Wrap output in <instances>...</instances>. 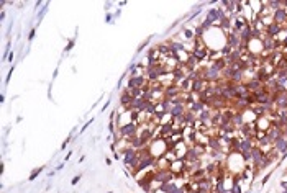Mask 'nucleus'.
I'll return each mask as SVG.
<instances>
[{"label":"nucleus","mask_w":287,"mask_h":193,"mask_svg":"<svg viewBox=\"0 0 287 193\" xmlns=\"http://www.w3.org/2000/svg\"><path fill=\"white\" fill-rule=\"evenodd\" d=\"M138 126L136 123H133V121H130V123H126V124H122V126H118V133H120V136L123 139H126V141H130L131 138H135V136H138Z\"/></svg>","instance_id":"nucleus-1"},{"label":"nucleus","mask_w":287,"mask_h":193,"mask_svg":"<svg viewBox=\"0 0 287 193\" xmlns=\"http://www.w3.org/2000/svg\"><path fill=\"white\" fill-rule=\"evenodd\" d=\"M148 85V79H146V75L145 74H141V75H135V77H130L128 79V82H126V88L128 90H138V88H145Z\"/></svg>","instance_id":"nucleus-2"},{"label":"nucleus","mask_w":287,"mask_h":193,"mask_svg":"<svg viewBox=\"0 0 287 193\" xmlns=\"http://www.w3.org/2000/svg\"><path fill=\"white\" fill-rule=\"evenodd\" d=\"M176 177L172 175V172L169 169H156L154 170V182L157 183H167V182H174Z\"/></svg>","instance_id":"nucleus-3"},{"label":"nucleus","mask_w":287,"mask_h":193,"mask_svg":"<svg viewBox=\"0 0 287 193\" xmlns=\"http://www.w3.org/2000/svg\"><path fill=\"white\" fill-rule=\"evenodd\" d=\"M245 85H246V88H248V92H251V93H254V92H258V90H261V88H264V84H262L259 79L256 77V75H254L253 79H250V80H246Z\"/></svg>","instance_id":"nucleus-4"},{"label":"nucleus","mask_w":287,"mask_h":193,"mask_svg":"<svg viewBox=\"0 0 287 193\" xmlns=\"http://www.w3.org/2000/svg\"><path fill=\"white\" fill-rule=\"evenodd\" d=\"M272 20H274V23H277V25H281V26L287 25V10L285 8H279V10L272 12Z\"/></svg>","instance_id":"nucleus-5"},{"label":"nucleus","mask_w":287,"mask_h":193,"mask_svg":"<svg viewBox=\"0 0 287 193\" xmlns=\"http://www.w3.org/2000/svg\"><path fill=\"white\" fill-rule=\"evenodd\" d=\"M266 134H267V138H269V141H271L272 144H274L279 138L284 136V134H282V129L281 128H274V126H271V128L266 131Z\"/></svg>","instance_id":"nucleus-6"},{"label":"nucleus","mask_w":287,"mask_h":193,"mask_svg":"<svg viewBox=\"0 0 287 193\" xmlns=\"http://www.w3.org/2000/svg\"><path fill=\"white\" fill-rule=\"evenodd\" d=\"M282 31V26L281 25H277V23H272V25H269L266 28V36H269V38H276L279 36V33Z\"/></svg>","instance_id":"nucleus-7"},{"label":"nucleus","mask_w":287,"mask_h":193,"mask_svg":"<svg viewBox=\"0 0 287 193\" xmlns=\"http://www.w3.org/2000/svg\"><path fill=\"white\" fill-rule=\"evenodd\" d=\"M185 106H187V110L192 111L195 116H199L200 113H202V110L205 108V105L202 102H192V103H189V105H185Z\"/></svg>","instance_id":"nucleus-8"},{"label":"nucleus","mask_w":287,"mask_h":193,"mask_svg":"<svg viewBox=\"0 0 287 193\" xmlns=\"http://www.w3.org/2000/svg\"><path fill=\"white\" fill-rule=\"evenodd\" d=\"M220 53H222V56H223V58H227V56H230V54L233 53V48H231V46H228L227 43H225V44L222 46V48H220Z\"/></svg>","instance_id":"nucleus-9"},{"label":"nucleus","mask_w":287,"mask_h":193,"mask_svg":"<svg viewBox=\"0 0 287 193\" xmlns=\"http://www.w3.org/2000/svg\"><path fill=\"white\" fill-rule=\"evenodd\" d=\"M45 169H46V165H41V167L35 169V170H33V173L30 175V182H33V180H35V178H36V177H38V175H40V173H41V170H45Z\"/></svg>","instance_id":"nucleus-10"},{"label":"nucleus","mask_w":287,"mask_h":193,"mask_svg":"<svg viewBox=\"0 0 287 193\" xmlns=\"http://www.w3.org/2000/svg\"><path fill=\"white\" fill-rule=\"evenodd\" d=\"M231 193H241V183H235L231 188Z\"/></svg>","instance_id":"nucleus-11"},{"label":"nucleus","mask_w":287,"mask_h":193,"mask_svg":"<svg viewBox=\"0 0 287 193\" xmlns=\"http://www.w3.org/2000/svg\"><path fill=\"white\" fill-rule=\"evenodd\" d=\"M80 177H82V175H80V173H79V175H76V177L72 178V182H71V185H77V182L80 180Z\"/></svg>","instance_id":"nucleus-12"},{"label":"nucleus","mask_w":287,"mask_h":193,"mask_svg":"<svg viewBox=\"0 0 287 193\" xmlns=\"http://www.w3.org/2000/svg\"><path fill=\"white\" fill-rule=\"evenodd\" d=\"M269 178H271V172L267 173V175H266V177H264V178H262V180H261V187H262V185H266V183H267V180H269Z\"/></svg>","instance_id":"nucleus-13"},{"label":"nucleus","mask_w":287,"mask_h":193,"mask_svg":"<svg viewBox=\"0 0 287 193\" xmlns=\"http://www.w3.org/2000/svg\"><path fill=\"white\" fill-rule=\"evenodd\" d=\"M71 138H72V136H69V138H68V139H66L64 143H63V146H61V149H63V150H64L66 147H68V144H69V141H71Z\"/></svg>","instance_id":"nucleus-14"},{"label":"nucleus","mask_w":287,"mask_h":193,"mask_svg":"<svg viewBox=\"0 0 287 193\" xmlns=\"http://www.w3.org/2000/svg\"><path fill=\"white\" fill-rule=\"evenodd\" d=\"M72 46H74V41L71 39V41H69V44H68V48H66V51H71V49H72Z\"/></svg>","instance_id":"nucleus-15"},{"label":"nucleus","mask_w":287,"mask_h":193,"mask_svg":"<svg viewBox=\"0 0 287 193\" xmlns=\"http://www.w3.org/2000/svg\"><path fill=\"white\" fill-rule=\"evenodd\" d=\"M90 123H92V120H90V121H87V123H85V124L82 126V129H80V131L84 133V131H85V128H87V126H90Z\"/></svg>","instance_id":"nucleus-16"},{"label":"nucleus","mask_w":287,"mask_h":193,"mask_svg":"<svg viewBox=\"0 0 287 193\" xmlns=\"http://www.w3.org/2000/svg\"><path fill=\"white\" fill-rule=\"evenodd\" d=\"M33 36H35V28H33V30L30 31V36H28V39L31 41V39H33Z\"/></svg>","instance_id":"nucleus-17"},{"label":"nucleus","mask_w":287,"mask_h":193,"mask_svg":"<svg viewBox=\"0 0 287 193\" xmlns=\"http://www.w3.org/2000/svg\"><path fill=\"white\" fill-rule=\"evenodd\" d=\"M71 156H72V152H71V150H69V152L66 154V159H64V161H69V159H71Z\"/></svg>","instance_id":"nucleus-18"},{"label":"nucleus","mask_w":287,"mask_h":193,"mask_svg":"<svg viewBox=\"0 0 287 193\" xmlns=\"http://www.w3.org/2000/svg\"><path fill=\"white\" fill-rule=\"evenodd\" d=\"M107 193H112V191H107Z\"/></svg>","instance_id":"nucleus-19"},{"label":"nucleus","mask_w":287,"mask_h":193,"mask_svg":"<svg viewBox=\"0 0 287 193\" xmlns=\"http://www.w3.org/2000/svg\"><path fill=\"white\" fill-rule=\"evenodd\" d=\"M248 193H251V191H248Z\"/></svg>","instance_id":"nucleus-20"}]
</instances>
